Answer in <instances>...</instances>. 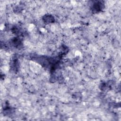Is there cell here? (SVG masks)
I'll return each instance as SVG.
<instances>
[{"instance_id":"obj_1","label":"cell","mask_w":121,"mask_h":121,"mask_svg":"<svg viewBox=\"0 0 121 121\" xmlns=\"http://www.w3.org/2000/svg\"><path fill=\"white\" fill-rule=\"evenodd\" d=\"M103 5L102 2L100 1H97L94 3L92 6V11L94 13L98 12L101 11L103 9Z\"/></svg>"},{"instance_id":"obj_2","label":"cell","mask_w":121,"mask_h":121,"mask_svg":"<svg viewBox=\"0 0 121 121\" xmlns=\"http://www.w3.org/2000/svg\"><path fill=\"white\" fill-rule=\"evenodd\" d=\"M43 20H44V22L47 23H52L54 22V19L53 16L51 15H46L43 18Z\"/></svg>"},{"instance_id":"obj_3","label":"cell","mask_w":121,"mask_h":121,"mask_svg":"<svg viewBox=\"0 0 121 121\" xmlns=\"http://www.w3.org/2000/svg\"><path fill=\"white\" fill-rule=\"evenodd\" d=\"M13 45L15 46V47H17V46H19V45H20L21 44V41H20V40L19 39L17 38H16L15 39H14L13 40Z\"/></svg>"}]
</instances>
